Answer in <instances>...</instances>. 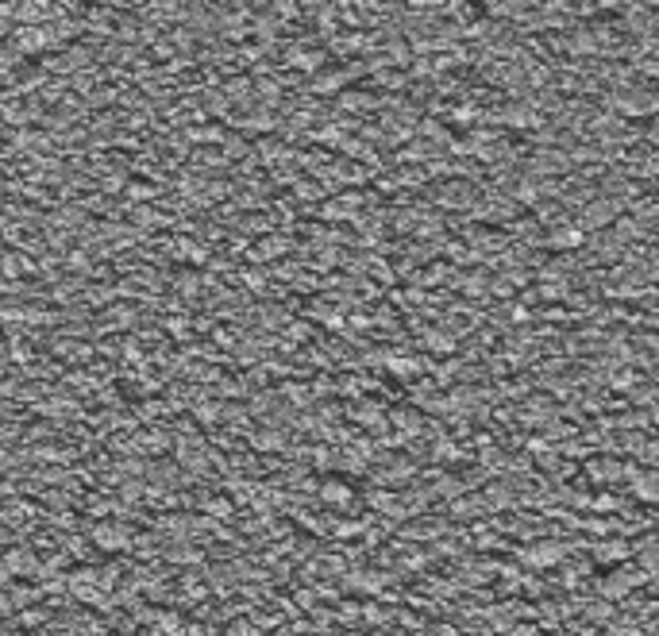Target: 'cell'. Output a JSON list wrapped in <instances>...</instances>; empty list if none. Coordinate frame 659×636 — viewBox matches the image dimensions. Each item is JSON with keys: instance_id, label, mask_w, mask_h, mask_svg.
<instances>
[{"instance_id": "3957f363", "label": "cell", "mask_w": 659, "mask_h": 636, "mask_svg": "<svg viewBox=\"0 0 659 636\" xmlns=\"http://www.w3.org/2000/svg\"><path fill=\"white\" fill-rule=\"evenodd\" d=\"M551 243H555V247H578V243H582V231L563 228V235H551Z\"/></svg>"}, {"instance_id": "6da1fadb", "label": "cell", "mask_w": 659, "mask_h": 636, "mask_svg": "<svg viewBox=\"0 0 659 636\" xmlns=\"http://www.w3.org/2000/svg\"><path fill=\"white\" fill-rule=\"evenodd\" d=\"M39 567V559H35L31 552H12L8 555V571L12 575H27V571H35Z\"/></svg>"}, {"instance_id": "277c9868", "label": "cell", "mask_w": 659, "mask_h": 636, "mask_svg": "<svg viewBox=\"0 0 659 636\" xmlns=\"http://www.w3.org/2000/svg\"><path fill=\"white\" fill-rule=\"evenodd\" d=\"M97 544L100 548H124L127 540L120 536V532H112V529H97Z\"/></svg>"}, {"instance_id": "7a4b0ae2", "label": "cell", "mask_w": 659, "mask_h": 636, "mask_svg": "<svg viewBox=\"0 0 659 636\" xmlns=\"http://www.w3.org/2000/svg\"><path fill=\"white\" fill-rule=\"evenodd\" d=\"M320 497H324V502H351V490L343 486V482H324Z\"/></svg>"}]
</instances>
